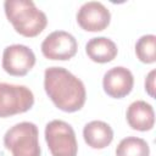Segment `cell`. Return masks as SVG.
<instances>
[{
  "mask_svg": "<svg viewBox=\"0 0 156 156\" xmlns=\"http://www.w3.org/2000/svg\"><path fill=\"white\" fill-rule=\"evenodd\" d=\"M4 9L15 30L26 38L39 35L48 24L46 15L32 0H6Z\"/></svg>",
  "mask_w": 156,
  "mask_h": 156,
  "instance_id": "obj_2",
  "label": "cell"
},
{
  "mask_svg": "<svg viewBox=\"0 0 156 156\" xmlns=\"http://www.w3.org/2000/svg\"><path fill=\"white\" fill-rule=\"evenodd\" d=\"M34 105V95L26 85L0 83V117H10L29 111Z\"/></svg>",
  "mask_w": 156,
  "mask_h": 156,
  "instance_id": "obj_5",
  "label": "cell"
},
{
  "mask_svg": "<svg viewBox=\"0 0 156 156\" xmlns=\"http://www.w3.org/2000/svg\"><path fill=\"white\" fill-rule=\"evenodd\" d=\"M155 74H156V71L152 69L145 79V91L151 98H155Z\"/></svg>",
  "mask_w": 156,
  "mask_h": 156,
  "instance_id": "obj_15",
  "label": "cell"
},
{
  "mask_svg": "<svg viewBox=\"0 0 156 156\" xmlns=\"http://www.w3.org/2000/svg\"><path fill=\"white\" fill-rule=\"evenodd\" d=\"M134 85V77L133 73L122 66H116L110 68L102 78V88L104 91L113 98V99H122L130 94Z\"/></svg>",
  "mask_w": 156,
  "mask_h": 156,
  "instance_id": "obj_9",
  "label": "cell"
},
{
  "mask_svg": "<svg viewBox=\"0 0 156 156\" xmlns=\"http://www.w3.org/2000/svg\"><path fill=\"white\" fill-rule=\"evenodd\" d=\"M35 65V55L32 49L22 44L5 48L2 54V68L13 77L26 76Z\"/></svg>",
  "mask_w": 156,
  "mask_h": 156,
  "instance_id": "obj_7",
  "label": "cell"
},
{
  "mask_svg": "<svg viewBox=\"0 0 156 156\" xmlns=\"http://www.w3.org/2000/svg\"><path fill=\"white\" fill-rule=\"evenodd\" d=\"M45 141L52 156H77L78 144L71 124L54 119L45 127Z\"/></svg>",
  "mask_w": 156,
  "mask_h": 156,
  "instance_id": "obj_4",
  "label": "cell"
},
{
  "mask_svg": "<svg viewBox=\"0 0 156 156\" xmlns=\"http://www.w3.org/2000/svg\"><path fill=\"white\" fill-rule=\"evenodd\" d=\"M44 89L52 104L61 111H79L87 99L84 83L63 67H48L44 72Z\"/></svg>",
  "mask_w": 156,
  "mask_h": 156,
  "instance_id": "obj_1",
  "label": "cell"
},
{
  "mask_svg": "<svg viewBox=\"0 0 156 156\" xmlns=\"http://www.w3.org/2000/svg\"><path fill=\"white\" fill-rule=\"evenodd\" d=\"M110 21L111 13L108 9L99 1H88L77 12V22L87 32H101L108 27Z\"/></svg>",
  "mask_w": 156,
  "mask_h": 156,
  "instance_id": "obj_8",
  "label": "cell"
},
{
  "mask_svg": "<svg viewBox=\"0 0 156 156\" xmlns=\"http://www.w3.org/2000/svg\"><path fill=\"white\" fill-rule=\"evenodd\" d=\"M85 52L88 57L98 63H107L115 60L118 49L113 40L107 37L91 38L85 44Z\"/></svg>",
  "mask_w": 156,
  "mask_h": 156,
  "instance_id": "obj_12",
  "label": "cell"
},
{
  "mask_svg": "<svg viewBox=\"0 0 156 156\" xmlns=\"http://www.w3.org/2000/svg\"><path fill=\"white\" fill-rule=\"evenodd\" d=\"M135 55L143 63H154L156 61V37L145 34L135 43Z\"/></svg>",
  "mask_w": 156,
  "mask_h": 156,
  "instance_id": "obj_14",
  "label": "cell"
},
{
  "mask_svg": "<svg viewBox=\"0 0 156 156\" xmlns=\"http://www.w3.org/2000/svg\"><path fill=\"white\" fill-rule=\"evenodd\" d=\"M127 122L134 130L146 132L151 130L155 124V112L150 104L144 100L132 102L127 108Z\"/></svg>",
  "mask_w": 156,
  "mask_h": 156,
  "instance_id": "obj_10",
  "label": "cell"
},
{
  "mask_svg": "<svg viewBox=\"0 0 156 156\" xmlns=\"http://www.w3.org/2000/svg\"><path fill=\"white\" fill-rule=\"evenodd\" d=\"M4 145L12 156H40L38 127L32 122H20L4 135Z\"/></svg>",
  "mask_w": 156,
  "mask_h": 156,
  "instance_id": "obj_3",
  "label": "cell"
},
{
  "mask_svg": "<svg viewBox=\"0 0 156 156\" xmlns=\"http://www.w3.org/2000/svg\"><path fill=\"white\" fill-rule=\"evenodd\" d=\"M77 50L76 38L66 30H55L41 43V52L48 60L67 61L77 54Z\"/></svg>",
  "mask_w": 156,
  "mask_h": 156,
  "instance_id": "obj_6",
  "label": "cell"
},
{
  "mask_svg": "<svg viewBox=\"0 0 156 156\" xmlns=\"http://www.w3.org/2000/svg\"><path fill=\"white\" fill-rule=\"evenodd\" d=\"M84 141L91 149H105L113 140L111 126L104 121H91L83 128Z\"/></svg>",
  "mask_w": 156,
  "mask_h": 156,
  "instance_id": "obj_11",
  "label": "cell"
},
{
  "mask_svg": "<svg viewBox=\"0 0 156 156\" xmlns=\"http://www.w3.org/2000/svg\"><path fill=\"white\" fill-rule=\"evenodd\" d=\"M150 147L146 140L138 136H127L116 147V156H149Z\"/></svg>",
  "mask_w": 156,
  "mask_h": 156,
  "instance_id": "obj_13",
  "label": "cell"
}]
</instances>
